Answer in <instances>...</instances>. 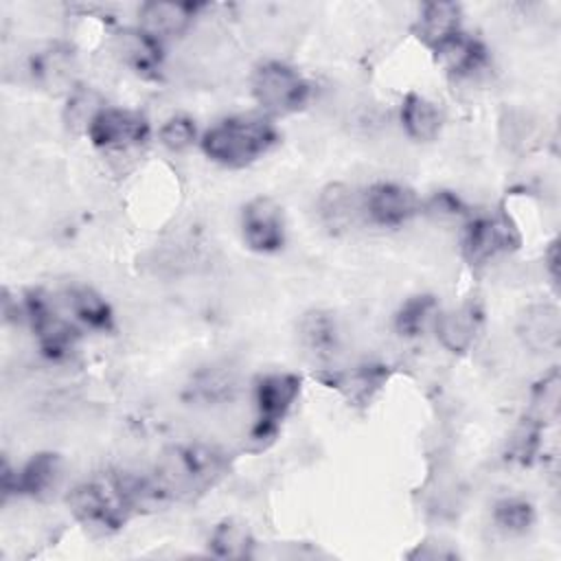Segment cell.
<instances>
[{
	"label": "cell",
	"mask_w": 561,
	"mask_h": 561,
	"mask_svg": "<svg viewBox=\"0 0 561 561\" xmlns=\"http://www.w3.org/2000/svg\"><path fill=\"white\" fill-rule=\"evenodd\" d=\"M88 138L99 149H129L149 140V121L127 107H101L85 127Z\"/></svg>",
	"instance_id": "52a82bcc"
},
{
	"label": "cell",
	"mask_w": 561,
	"mask_h": 561,
	"mask_svg": "<svg viewBox=\"0 0 561 561\" xmlns=\"http://www.w3.org/2000/svg\"><path fill=\"white\" fill-rule=\"evenodd\" d=\"M151 497L147 478L99 473L70 491L68 506L79 524L94 533L110 535L121 530Z\"/></svg>",
	"instance_id": "6da1fadb"
},
{
	"label": "cell",
	"mask_w": 561,
	"mask_h": 561,
	"mask_svg": "<svg viewBox=\"0 0 561 561\" xmlns=\"http://www.w3.org/2000/svg\"><path fill=\"white\" fill-rule=\"evenodd\" d=\"M66 305L75 320L85 324L92 331H110L114 324L112 307L107 300L92 287H72L66 291Z\"/></svg>",
	"instance_id": "ffe728a7"
},
{
	"label": "cell",
	"mask_w": 561,
	"mask_h": 561,
	"mask_svg": "<svg viewBox=\"0 0 561 561\" xmlns=\"http://www.w3.org/2000/svg\"><path fill=\"white\" fill-rule=\"evenodd\" d=\"M300 394V377L294 373H267L254 383L256 421L252 427V440L263 445L274 438L283 419L294 408Z\"/></svg>",
	"instance_id": "8992f818"
},
{
	"label": "cell",
	"mask_w": 561,
	"mask_h": 561,
	"mask_svg": "<svg viewBox=\"0 0 561 561\" xmlns=\"http://www.w3.org/2000/svg\"><path fill=\"white\" fill-rule=\"evenodd\" d=\"M118 53L123 61L131 66L138 75H156L162 64V42L147 35L145 31H125L118 37Z\"/></svg>",
	"instance_id": "d6986e66"
},
{
	"label": "cell",
	"mask_w": 561,
	"mask_h": 561,
	"mask_svg": "<svg viewBox=\"0 0 561 561\" xmlns=\"http://www.w3.org/2000/svg\"><path fill=\"white\" fill-rule=\"evenodd\" d=\"M438 61L456 77H471L486 64V48L476 39L460 31L456 37L445 42L434 50Z\"/></svg>",
	"instance_id": "9a60e30c"
},
{
	"label": "cell",
	"mask_w": 561,
	"mask_h": 561,
	"mask_svg": "<svg viewBox=\"0 0 561 561\" xmlns=\"http://www.w3.org/2000/svg\"><path fill=\"white\" fill-rule=\"evenodd\" d=\"M421 210L416 193L399 182H377L362 193L364 217L381 228H399Z\"/></svg>",
	"instance_id": "ba28073f"
},
{
	"label": "cell",
	"mask_w": 561,
	"mask_h": 561,
	"mask_svg": "<svg viewBox=\"0 0 561 561\" xmlns=\"http://www.w3.org/2000/svg\"><path fill=\"white\" fill-rule=\"evenodd\" d=\"M250 90L265 114L285 116L305 107L311 96L309 81L285 61H263L252 72Z\"/></svg>",
	"instance_id": "277c9868"
},
{
	"label": "cell",
	"mask_w": 561,
	"mask_h": 561,
	"mask_svg": "<svg viewBox=\"0 0 561 561\" xmlns=\"http://www.w3.org/2000/svg\"><path fill=\"white\" fill-rule=\"evenodd\" d=\"M493 522L508 535H522L533 526L535 508L524 497H504L493 506Z\"/></svg>",
	"instance_id": "d4e9b609"
},
{
	"label": "cell",
	"mask_w": 561,
	"mask_h": 561,
	"mask_svg": "<svg viewBox=\"0 0 561 561\" xmlns=\"http://www.w3.org/2000/svg\"><path fill=\"white\" fill-rule=\"evenodd\" d=\"M462 31V11L456 2H430L423 7L416 35L430 48L436 50Z\"/></svg>",
	"instance_id": "5bb4252c"
},
{
	"label": "cell",
	"mask_w": 561,
	"mask_h": 561,
	"mask_svg": "<svg viewBox=\"0 0 561 561\" xmlns=\"http://www.w3.org/2000/svg\"><path fill=\"white\" fill-rule=\"evenodd\" d=\"M197 9L199 7L191 2H169V0L145 2L138 9V28L162 42L167 37L184 33L195 20Z\"/></svg>",
	"instance_id": "4fadbf2b"
},
{
	"label": "cell",
	"mask_w": 561,
	"mask_h": 561,
	"mask_svg": "<svg viewBox=\"0 0 561 561\" xmlns=\"http://www.w3.org/2000/svg\"><path fill=\"white\" fill-rule=\"evenodd\" d=\"M160 142L171 151H184L188 149L197 138L195 121L188 116H171L160 129H158Z\"/></svg>",
	"instance_id": "484cf974"
},
{
	"label": "cell",
	"mask_w": 561,
	"mask_h": 561,
	"mask_svg": "<svg viewBox=\"0 0 561 561\" xmlns=\"http://www.w3.org/2000/svg\"><path fill=\"white\" fill-rule=\"evenodd\" d=\"M401 125L412 140H434L440 131L443 114L430 99L410 92L401 101Z\"/></svg>",
	"instance_id": "e0dca14e"
},
{
	"label": "cell",
	"mask_w": 561,
	"mask_h": 561,
	"mask_svg": "<svg viewBox=\"0 0 561 561\" xmlns=\"http://www.w3.org/2000/svg\"><path fill=\"white\" fill-rule=\"evenodd\" d=\"M519 234L504 217H476L465 226L462 256L469 265H484L502 252L515 250Z\"/></svg>",
	"instance_id": "30bf717a"
},
{
	"label": "cell",
	"mask_w": 561,
	"mask_h": 561,
	"mask_svg": "<svg viewBox=\"0 0 561 561\" xmlns=\"http://www.w3.org/2000/svg\"><path fill=\"white\" fill-rule=\"evenodd\" d=\"M320 217L331 230H346L362 213V195H355L351 186L344 184H329L318 202Z\"/></svg>",
	"instance_id": "ac0fdd59"
},
{
	"label": "cell",
	"mask_w": 561,
	"mask_h": 561,
	"mask_svg": "<svg viewBox=\"0 0 561 561\" xmlns=\"http://www.w3.org/2000/svg\"><path fill=\"white\" fill-rule=\"evenodd\" d=\"M278 142V129L265 114H234L204 131L199 145L208 160L243 169L263 158Z\"/></svg>",
	"instance_id": "3957f363"
},
{
	"label": "cell",
	"mask_w": 561,
	"mask_h": 561,
	"mask_svg": "<svg viewBox=\"0 0 561 561\" xmlns=\"http://www.w3.org/2000/svg\"><path fill=\"white\" fill-rule=\"evenodd\" d=\"M430 210H434V213H438V215H460L462 213V204H460V199L456 197V195H451V193H438V195H434L432 197V202H430Z\"/></svg>",
	"instance_id": "4316f807"
},
{
	"label": "cell",
	"mask_w": 561,
	"mask_h": 561,
	"mask_svg": "<svg viewBox=\"0 0 561 561\" xmlns=\"http://www.w3.org/2000/svg\"><path fill=\"white\" fill-rule=\"evenodd\" d=\"M226 456L208 445H180L169 449L147 478L151 495L171 500H193L210 491L226 473Z\"/></svg>",
	"instance_id": "7a4b0ae2"
},
{
	"label": "cell",
	"mask_w": 561,
	"mask_h": 561,
	"mask_svg": "<svg viewBox=\"0 0 561 561\" xmlns=\"http://www.w3.org/2000/svg\"><path fill=\"white\" fill-rule=\"evenodd\" d=\"M519 333L533 351H554L559 346L561 320L552 305H533L524 311Z\"/></svg>",
	"instance_id": "2e32d148"
},
{
	"label": "cell",
	"mask_w": 561,
	"mask_h": 561,
	"mask_svg": "<svg viewBox=\"0 0 561 561\" xmlns=\"http://www.w3.org/2000/svg\"><path fill=\"white\" fill-rule=\"evenodd\" d=\"M241 234L245 245L254 252H278L287 237L283 208L272 197L261 195L250 199L241 210Z\"/></svg>",
	"instance_id": "9c48e42d"
},
{
	"label": "cell",
	"mask_w": 561,
	"mask_h": 561,
	"mask_svg": "<svg viewBox=\"0 0 561 561\" xmlns=\"http://www.w3.org/2000/svg\"><path fill=\"white\" fill-rule=\"evenodd\" d=\"M436 311V298L430 294H419L408 298L394 316V329L403 337H416L425 331L427 320Z\"/></svg>",
	"instance_id": "cb8c5ba5"
},
{
	"label": "cell",
	"mask_w": 561,
	"mask_h": 561,
	"mask_svg": "<svg viewBox=\"0 0 561 561\" xmlns=\"http://www.w3.org/2000/svg\"><path fill=\"white\" fill-rule=\"evenodd\" d=\"M252 537L248 528L234 519H224L215 526L208 539V550L219 559H245L252 557Z\"/></svg>",
	"instance_id": "7402d4cb"
},
{
	"label": "cell",
	"mask_w": 561,
	"mask_h": 561,
	"mask_svg": "<svg viewBox=\"0 0 561 561\" xmlns=\"http://www.w3.org/2000/svg\"><path fill=\"white\" fill-rule=\"evenodd\" d=\"M18 309L22 318L28 322L42 353L48 359H64L72 353L79 340V329L70 320L59 316V311L55 309L46 291L28 289L22 296V302L18 305Z\"/></svg>",
	"instance_id": "5b68a950"
},
{
	"label": "cell",
	"mask_w": 561,
	"mask_h": 561,
	"mask_svg": "<svg viewBox=\"0 0 561 561\" xmlns=\"http://www.w3.org/2000/svg\"><path fill=\"white\" fill-rule=\"evenodd\" d=\"M300 337L302 344L316 355V357H329L337 348V329L329 313L313 311L305 316L300 324Z\"/></svg>",
	"instance_id": "603a6c76"
},
{
	"label": "cell",
	"mask_w": 561,
	"mask_h": 561,
	"mask_svg": "<svg viewBox=\"0 0 561 561\" xmlns=\"http://www.w3.org/2000/svg\"><path fill=\"white\" fill-rule=\"evenodd\" d=\"M31 72L39 83L59 88L64 83H70V77L75 72V55L68 46H48L46 50L33 55Z\"/></svg>",
	"instance_id": "44dd1931"
},
{
	"label": "cell",
	"mask_w": 561,
	"mask_h": 561,
	"mask_svg": "<svg viewBox=\"0 0 561 561\" xmlns=\"http://www.w3.org/2000/svg\"><path fill=\"white\" fill-rule=\"evenodd\" d=\"M482 322H484L482 305L469 298L460 307L436 316V335L447 351L465 353L476 344L482 331Z\"/></svg>",
	"instance_id": "7c38bea8"
},
{
	"label": "cell",
	"mask_w": 561,
	"mask_h": 561,
	"mask_svg": "<svg viewBox=\"0 0 561 561\" xmlns=\"http://www.w3.org/2000/svg\"><path fill=\"white\" fill-rule=\"evenodd\" d=\"M61 478V460L53 451H39L31 456L22 469L11 471L9 465L2 469V493L9 497L15 495H28V497H44L48 495Z\"/></svg>",
	"instance_id": "8fae6325"
}]
</instances>
